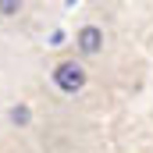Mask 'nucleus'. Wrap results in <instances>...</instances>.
<instances>
[{"label":"nucleus","instance_id":"obj_1","mask_svg":"<svg viewBox=\"0 0 153 153\" xmlns=\"http://www.w3.org/2000/svg\"><path fill=\"white\" fill-rule=\"evenodd\" d=\"M53 82H57L64 93H78V89H82V82H85V75H82V68H78V64H61V68L53 71Z\"/></svg>","mask_w":153,"mask_h":153},{"label":"nucleus","instance_id":"obj_2","mask_svg":"<svg viewBox=\"0 0 153 153\" xmlns=\"http://www.w3.org/2000/svg\"><path fill=\"white\" fill-rule=\"evenodd\" d=\"M100 29H93V25H89V29H82V32H78V46H82V50H85V53H96V50H100Z\"/></svg>","mask_w":153,"mask_h":153}]
</instances>
